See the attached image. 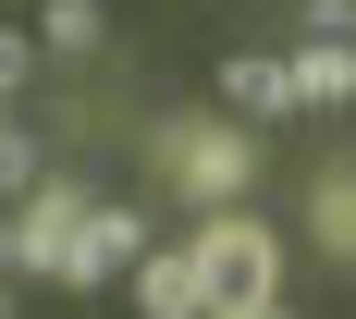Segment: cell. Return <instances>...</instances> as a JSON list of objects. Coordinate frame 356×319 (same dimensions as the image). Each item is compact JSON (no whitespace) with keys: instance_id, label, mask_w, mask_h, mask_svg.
<instances>
[{"instance_id":"cell-2","label":"cell","mask_w":356,"mask_h":319,"mask_svg":"<svg viewBox=\"0 0 356 319\" xmlns=\"http://www.w3.org/2000/svg\"><path fill=\"white\" fill-rule=\"evenodd\" d=\"M184 258H197V283H209V319L270 307V283H283V246H270V221H246V209H209L184 234Z\"/></svg>"},{"instance_id":"cell-10","label":"cell","mask_w":356,"mask_h":319,"mask_svg":"<svg viewBox=\"0 0 356 319\" xmlns=\"http://www.w3.org/2000/svg\"><path fill=\"white\" fill-rule=\"evenodd\" d=\"M25 74H37V37H25V25H0V99H13Z\"/></svg>"},{"instance_id":"cell-9","label":"cell","mask_w":356,"mask_h":319,"mask_svg":"<svg viewBox=\"0 0 356 319\" xmlns=\"http://www.w3.org/2000/svg\"><path fill=\"white\" fill-rule=\"evenodd\" d=\"M37 270V246H25V209H0V283H25Z\"/></svg>"},{"instance_id":"cell-11","label":"cell","mask_w":356,"mask_h":319,"mask_svg":"<svg viewBox=\"0 0 356 319\" xmlns=\"http://www.w3.org/2000/svg\"><path fill=\"white\" fill-rule=\"evenodd\" d=\"M246 319H283V295H270V307H246Z\"/></svg>"},{"instance_id":"cell-8","label":"cell","mask_w":356,"mask_h":319,"mask_svg":"<svg viewBox=\"0 0 356 319\" xmlns=\"http://www.w3.org/2000/svg\"><path fill=\"white\" fill-rule=\"evenodd\" d=\"M37 49H99V0H37Z\"/></svg>"},{"instance_id":"cell-6","label":"cell","mask_w":356,"mask_h":319,"mask_svg":"<svg viewBox=\"0 0 356 319\" xmlns=\"http://www.w3.org/2000/svg\"><path fill=\"white\" fill-rule=\"evenodd\" d=\"M221 99L270 123V111H295V74H283V62H221Z\"/></svg>"},{"instance_id":"cell-5","label":"cell","mask_w":356,"mask_h":319,"mask_svg":"<svg viewBox=\"0 0 356 319\" xmlns=\"http://www.w3.org/2000/svg\"><path fill=\"white\" fill-rule=\"evenodd\" d=\"M283 74H295V111H344L356 99V49H344V37H307Z\"/></svg>"},{"instance_id":"cell-7","label":"cell","mask_w":356,"mask_h":319,"mask_svg":"<svg viewBox=\"0 0 356 319\" xmlns=\"http://www.w3.org/2000/svg\"><path fill=\"white\" fill-rule=\"evenodd\" d=\"M307 221H320V258H356V172H320Z\"/></svg>"},{"instance_id":"cell-12","label":"cell","mask_w":356,"mask_h":319,"mask_svg":"<svg viewBox=\"0 0 356 319\" xmlns=\"http://www.w3.org/2000/svg\"><path fill=\"white\" fill-rule=\"evenodd\" d=\"M0 319H13V283H0Z\"/></svg>"},{"instance_id":"cell-4","label":"cell","mask_w":356,"mask_h":319,"mask_svg":"<svg viewBox=\"0 0 356 319\" xmlns=\"http://www.w3.org/2000/svg\"><path fill=\"white\" fill-rule=\"evenodd\" d=\"M136 307H147V319H209L197 258H184V246H147V258H136Z\"/></svg>"},{"instance_id":"cell-1","label":"cell","mask_w":356,"mask_h":319,"mask_svg":"<svg viewBox=\"0 0 356 319\" xmlns=\"http://www.w3.org/2000/svg\"><path fill=\"white\" fill-rule=\"evenodd\" d=\"M147 147H160V184H172L184 209H246V172H258V136L246 123H197V111H172V123H147Z\"/></svg>"},{"instance_id":"cell-3","label":"cell","mask_w":356,"mask_h":319,"mask_svg":"<svg viewBox=\"0 0 356 319\" xmlns=\"http://www.w3.org/2000/svg\"><path fill=\"white\" fill-rule=\"evenodd\" d=\"M136 258H147V221H136V197H99V209L74 221V246H62V270H49V283H62V295H99V283H123Z\"/></svg>"}]
</instances>
